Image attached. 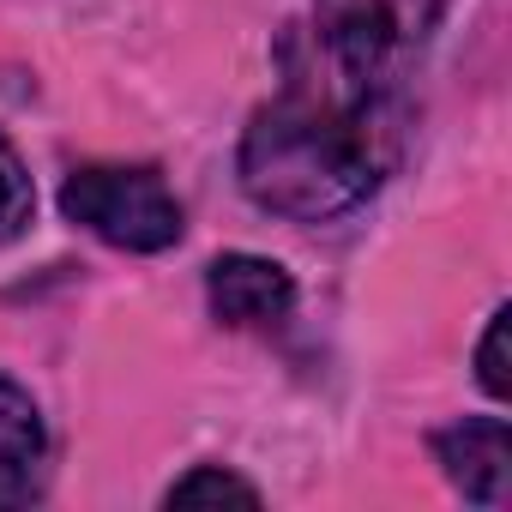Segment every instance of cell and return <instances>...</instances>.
<instances>
[{
  "label": "cell",
  "mask_w": 512,
  "mask_h": 512,
  "mask_svg": "<svg viewBox=\"0 0 512 512\" xmlns=\"http://www.w3.org/2000/svg\"><path fill=\"white\" fill-rule=\"evenodd\" d=\"M392 157L398 91H362L308 61L241 133V187L278 217L332 223L374 199Z\"/></svg>",
  "instance_id": "cell-1"
},
{
  "label": "cell",
  "mask_w": 512,
  "mask_h": 512,
  "mask_svg": "<svg viewBox=\"0 0 512 512\" xmlns=\"http://www.w3.org/2000/svg\"><path fill=\"white\" fill-rule=\"evenodd\" d=\"M61 211L91 229L109 247L127 253H163L181 241V199L163 187L157 169H127V163H85L61 187Z\"/></svg>",
  "instance_id": "cell-2"
},
{
  "label": "cell",
  "mask_w": 512,
  "mask_h": 512,
  "mask_svg": "<svg viewBox=\"0 0 512 512\" xmlns=\"http://www.w3.org/2000/svg\"><path fill=\"white\" fill-rule=\"evenodd\" d=\"M434 458L446 482L476 500V506H506L512 500V434L500 416H464L434 434Z\"/></svg>",
  "instance_id": "cell-3"
},
{
  "label": "cell",
  "mask_w": 512,
  "mask_h": 512,
  "mask_svg": "<svg viewBox=\"0 0 512 512\" xmlns=\"http://www.w3.org/2000/svg\"><path fill=\"white\" fill-rule=\"evenodd\" d=\"M205 302L223 326H278L296 308V278L260 253H223L205 272Z\"/></svg>",
  "instance_id": "cell-4"
},
{
  "label": "cell",
  "mask_w": 512,
  "mask_h": 512,
  "mask_svg": "<svg viewBox=\"0 0 512 512\" xmlns=\"http://www.w3.org/2000/svg\"><path fill=\"white\" fill-rule=\"evenodd\" d=\"M43 452H49L43 410L31 404L25 386L0 380V506H13V500H31V494H37Z\"/></svg>",
  "instance_id": "cell-5"
},
{
  "label": "cell",
  "mask_w": 512,
  "mask_h": 512,
  "mask_svg": "<svg viewBox=\"0 0 512 512\" xmlns=\"http://www.w3.org/2000/svg\"><path fill=\"white\" fill-rule=\"evenodd\" d=\"M205 500H235V506H260V488L253 482H241L235 470H223V464H199V470H187L169 494H163V506H205Z\"/></svg>",
  "instance_id": "cell-6"
},
{
  "label": "cell",
  "mask_w": 512,
  "mask_h": 512,
  "mask_svg": "<svg viewBox=\"0 0 512 512\" xmlns=\"http://www.w3.org/2000/svg\"><path fill=\"white\" fill-rule=\"evenodd\" d=\"M31 211H37V193H31V175H25V163H19V151H13V139L0 133V247L7 241H19L25 235V223H31Z\"/></svg>",
  "instance_id": "cell-7"
},
{
  "label": "cell",
  "mask_w": 512,
  "mask_h": 512,
  "mask_svg": "<svg viewBox=\"0 0 512 512\" xmlns=\"http://www.w3.org/2000/svg\"><path fill=\"white\" fill-rule=\"evenodd\" d=\"M506 332H512V308H494L482 350H476V374L488 386V398H512V374H506Z\"/></svg>",
  "instance_id": "cell-8"
}]
</instances>
